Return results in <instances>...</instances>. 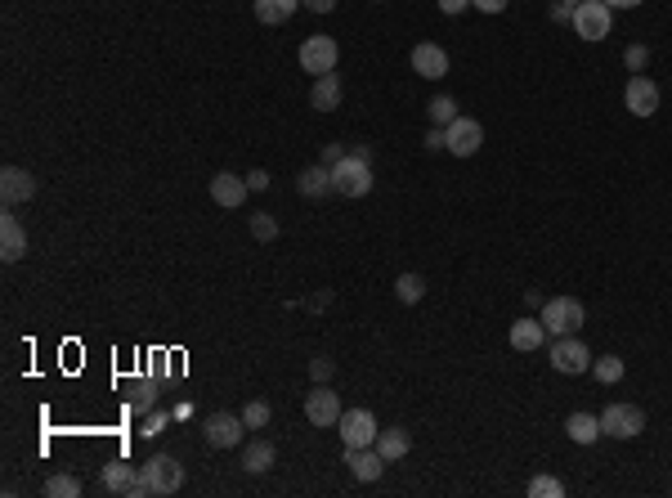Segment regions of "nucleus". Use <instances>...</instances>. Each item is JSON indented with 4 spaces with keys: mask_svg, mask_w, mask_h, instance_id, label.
<instances>
[{
    "mask_svg": "<svg viewBox=\"0 0 672 498\" xmlns=\"http://www.w3.org/2000/svg\"><path fill=\"white\" fill-rule=\"evenodd\" d=\"M332 189H336L341 198H367V193H372V162L346 153L341 162L332 166Z\"/></svg>",
    "mask_w": 672,
    "mask_h": 498,
    "instance_id": "f257e3e1",
    "label": "nucleus"
},
{
    "mask_svg": "<svg viewBox=\"0 0 672 498\" xmlns=\"http://www.w3.org/2000/svg\"><path fill=\"white\" fill-rule=\"evenodd\" d=\"M583 301L578 296H552V301H543V328L552 332V337H574V332L583 328Z\"/></svg>",
    "mask_w": 672,
    "mask_h": 498,
    "instance_id": "f03ea898",
    "label": "nucleus"
},
{
    "mask_svg": "<svg viewBox=\"0 0 672 498\" xmlns=\"http://www.w3.org/2000/svg\"><path fill=\"white\" fill-rule=\"evenodd\" d=\"M569 23H574V32L583 41H605L610 27H615V14H610L605 0H583V5H574V18Z\"/></svg>",
    "mask_w": 672,
    "mask_h": 498,
    "instance_id": "7ed1b4c3",
    "label": "nucleus"
},
{
    "mask_svg": "<svg viewBox=\"0 0 672 498\" xmlns=\"http://www.w3.org/2000/svg\"><path fill=\"white\" fill-rule=\"evenodd\" d=\"M601 431L615 436V441H632V436L646 431V413H641L636 404H610V409L601 413Z\"/></svg>",
    "mask_w": 672,
    "mask_h": 498,
    "instance_id": "20e7f679",
    "label": "nucleus"
},
{
    "mask_svg": "<svg viewBox=\"0 0 672 498\" xmlns=\"http://www.w3.org/2000/svg\"><path fill=\"white\" fill-rule=\"evenodd\" d=\"M552 368L565 373V378H578V373L592 368V350L578 341V332H574V337H556V346H552Z\"/></svg>",
    "mask_w": 672,
    "mask_h": 498,
    "instance_id": "39448f33",
    "label": "nucleus"
},
{
    "mask_svg": "<svg viewBox=\"0 0 672 498\" xmlns=\"http://www.w3.org/2000/svg\"><path fill=\"white\" fill-rule=\"evenodd\" d=\"M336 58H341V46H336L332 36H305V41H301V67L314 72V77L336 72Z\"/></svg>",
    "mask_w": 672,
    "mask_h": 498,
    "instance_id": "423d86ee",
    "label": "nucleus"
},
{
    "mask_svg": "<svg viewBox=\"0 0 672 498\" xmlns=\"http://www.w3.org/2000/svg\"><path fill=\"white\" fill-rule=\"evenodd\" d=\"M444 140H449V153L453 158H475L480 144H484V126L475 117H458V121L444 126Z\"/></svg>",
    "mask_w": 672,
    "mask_h": 498,
    "instance_id": "0eeeda50",
    "label": "nucleus"
},
{
    "mask_svg": "<svg viewBox=\"0 0 672 498\" xmlns=\"http://www.w3.org/2000/svg\"><path fill=\"white\" fill-rule=\"evenodd\" d=\"M341 413H346V409H341V395L327 387V382H318V387L305 395V418H310L314 427H336Z\"/></svg>",
    "mask_w": 672,
    "mask_h": 498,
    "instance_id": "6e6552de",
    "label": "nucleus"
},
{
    "mask_svg": "<svg viewBox=\"0 0 672 498\" xmlns=\"http://www.w3.org/2000/svg\"><path fill=\"white\" fill-rule=\"evenodd\" d=\"M144 476H149V490H153L157 498L175 494V490L184 485V467H180L175 458H166V453H157V458L144 462Z\"/></svg>",
    "mask_w": 672,
    "mask_h": 498,
    "instance_id": "1a4fd4ad",
    "label": "nucleus"
},
{
    "mask_svg": "<svg viewBox=\"0 0 672 498\" xmlns=\"http://www.w3.org/2000/svg\"><path fill=\"white\" fill-rule=\"evenodd\" d=\"M341 441H346V449H367V444H377V418L367 413V409H350V413H341Z\"/></svg>",
    "mask_w": 672,
    "mask_h": 498,
    "instance_id": "9d476101",
    "label": "nucleus"
},
{
    "mask_svg": "<svg viewBox=\"0 0 672 498\" xmlns=\"http://www.w3.org/2000/svg\"><path fill=\"white\" fill-rule=\"evenodd\" d=\"M623 104H627L632 117H655V112H659V86H655L650 77L632 72V81H627V90H623Z\"/></svg>",
    "mask_w": 672,
    "mask_h": 498,
    "instance_id": "9b49d317",
    "label": "nucleus"
},
{
    "mask_svg": "<svg viewBox=\"0 0 672 498\" xmlns=\"http://www.w3.org/2000/svg\"><path fill=\"white\" fill-rule=\"evenodd\" d=\"M0 198L14 207V202H32L36 198V175L23 171V166H5L0 171Z\"/></svg>",
    "mask_w": 672,
    "mask_h": 498,
    "instance_id": "f8f14e48",
    "label": "nucleus"
},
{
    "mask_svg": "<svg viewBox=\"0 0 672 498\" xmlns=\"http://www.w3.org/2000/svg\"><path fill=\"white\" fill-rule=\"evenodd\" d=\"M243 418H233V413H211L207 418V444L211 449H238L243 444Z\"/></svg>",
    "mask_w": 672,
    "mask_h": 498,
    "instance_id": "ddd939ff",
    "label": "nucleus"
},
{
    "mask_svg": "<svg viewBox=\"0 0 672 498\" xmlns=\"http://www.w3.org/2000/svg\"><path fill=\"white\" fill-rule=\"evenodd\" d=\"M413 72L417 77H426V81H439V77H449V55H444V46H435V41H421L413 50Z\"/></svg>",
    "mask_w": 672,
    "mask_h": 498,
    "instance_id": "4468645a",
    "label": "nucleus"
},
{
    "mask_svg": "<svg viewBox=\"0 0 672 498\" xmlns=\"http://www.w3.org/2000/svg\"><path fill=\"white\" fill-rule=\"evenodd\" d=\"M247 180L243 175H233V171H220L215 180H211V198L220 202V207H243L247 202Z\"/></svg>",
    "mask_w": 672,
    "mask_h": 498,
    "instance_id": "2eb2a0df",
    "label": "nucleus"
},
{
    "mask_svg": "<svg viewBox=\"0 0 672 498\" xmlns=\"http://www.w3.org/2000/svg\"><path fill=\"white\" fill-rule=\"evenodd\" d=\"M346 467L355 472V481H363V485H372V481L381 476L386 458L377 453V444H367V449H346Z\"/></svg>",
    "mask_w": 672,
    "mask_h": 498,
    "instance_id": "dca6fc26",
    "label": "nucleus"
},
{
    "mask_svg": "<svg viewBox=\"0 0 672 498\" xmlns=\"http://www.w3.org/2000/svg\"><path fill=\"white\" fill-rule=\"evenodd\" d=\"M23 252H27V233H23L18 216H0V256L14 265V261H23Z\"/></svg>",
    "mask_w": 672,
    "mask_h": 498,
    "instance_id": "f3484780",
    "label": "nucleus"
},
{
    "mask_svg": "<svg viewBox=\"0 0 672 498\" xmlns=\"http://www.w3.org/2000/svg\"><path fill=\"white\" fill-rule=\"evenodd\" d=\"M547 341V328H543V319H516L512 324V350H520V355H533L538 346Z\"/></svg>",
    "mask_w": 672,
    "mask_h": 498,
    "instance_id": "a211bd4d",
    "label": "nucleus"
},
{
    "mask_svg": "<svg viewBox=\"0 0 672 498\" xmlns=\"http://www.w3.org/2000/svg\"><path fill=\"white\" fill-rule=\"evenodd\" d=\"M310 109H314V112H332V109H341V77H336V72H327V77H314Z\"/></svg>",
    "mask_w": 672,
    "mask_h": 498,
    "instance_id": "6ab92c4d",
    "label": "nucleus"
},
{
    "mask_svg": "<svg viewBox=\"0 0 672 498\" xmlns=\"http://www.w3.org/2000/svg\"><path fill=\"white\" fill-rule=\"evenodd\" d=\"M408 449H413V436H408L404 427H386V431H377V453H381L386 462H399Z\"/></svg>",
    "mask_w": 672,
    "mask_h": 498,
    "instance_id": "aec40b11",
    "label": "nucleus"
},
{
    "mask_svg": "<svg viewBox=\"0 0 672 498\" xmlns=\"http://www.w3.org/2000/svg\"><path fill=\"white\" fill-rule=\"evenodd\" d=\"M565 436L574 444H596L605 431H601V418H592V413H569V418H565Z\"/></svg>",
    "mask_w": 672,
    "mask_h": 498,
    "instance_id": "412c9836",
    "label": "nucleus"
},
{
    "mask_svg": "<svg viewBox=\"0 0 672 498\" xmlns=\"http://www.w3.org/2000/svg\"><path fill=\"white\" fill-rule=\"evenodd\" d=\"M296 189H301L305 198H327V193H336V189H332V166H305L301 180H296Z\"/></svg>",
    "mask_w": 672,
    "mask_h": 498,
    "instance_id": "4be33fe9",
    "label": "nucleus"
},
{
    "mask_svg": "<svg viewBox=\"0 0 672 498\" xmlns=\"http://www.w3.org/2000/svg\"><path fill=\"white\" fill-rule=\"evenodd\" d=\"M274 462H278V449H274L269 441H252L247 449H243V467H247L252 476H260V472H269Z\"/></svg>",
    "mask_w": 672,
    "mask_h": 498,
    "instance_id": "5701e85b",
    "label": "nucleus"
},
{
    "mask_svg": "<svg viewBox=\"0 0 672 498\" xmlns=\"http://www.w3.org/2000/svg\"><path fill=\"white\" fill-rule=\"evenodd\" d=\"M296 9H301V0H256V18L264 23V27H278V23H287Z\"/></svg>",
    "mask_w": 672,
    "mask_h": 498,
    "instance_id": "b1692460",
    "label": "nucleus"
},
{
    "mask_svg": "<svg viewBox=\"0 0 672 498\" xmlns=\"http://www.w3.org/2000/svg\"><path fill=\"white\" fill-rule=\"evenodd\" d=\"M130 476H135V467L126 462V458H112L104 467V485H108V494H126V485H130Z\"/></svg>",
    "mask_w": 672,
    "mask_h": 498,
    "instance_id": "393cba45",
    "label": "nucleus"
},
{
    "mask_svg": "<svg viewBox=\"0 0 672 498\" xmlns=\"http://www.w3.org/2000/svg\"><path fill=\"white\" fill-rule=\"evenodd\" d=\"M592 373H596V382L601 387H615V382H623V359L619 355H601V359H592Z\"/></svg>",
    "mask_w": 672,
    "mask_h": 498,
    "instance_id": "a878e982",
    "label": "nucleus"
},
{
    "mask_svg": "<svg viewBox=\"0 0 672 498\" xmlns=\"http://www.w3.org/2000/svg\"><path fill=\"white\" fill-rule=\"evenodd\" d=\"M126 404H130V413H153L157 382H135V387H130V395H126Z\"/></svg>",
    "mask_w": 672,
    "mask_h": 498,
    "instance_id": "bb28decb",
    "label": "nucleus"
},
{
    "mask_svg": "<svg viewBox=\"0 0 672 498\" xmlns=\"http://www.w3.org/2000/svg\"><path fill=\"white\" fill-rule=\"evenodd\" d=\"M395 296H399L404 306H417V301L426 296V278L421 275H399L395 278Z\"/></svg>",
    "mask_w": 672,
    "mask_h": 498,
    "instance_id": "cd10ccee",
    "label": "nucleus"
},
{
    "mask_svg": "<svg viewBox=\"0 0 672 498\" xmlns=\"http://www.w3.org/2000/svg\"><path fill=\"white\" fill-rule=\"evenodd\" d=\"M426 112H430L435 126H449V121H458V99H453V95H435V99L426 104Z\"/></svg>",
    "mask_w": 672,
    "mask_h": 498,
    "instance_id": "c85d7f7f",
    "label": "nucleus"
},
{
    "mask_svg": "<svg viewBox=\"0 0 672 498\" xmlns=\"http://www.w3.org/2000/svg\"><path fill=\"white\" fill-rule=\"evenodd\" d=\"M46 494L50 498H77L81 494V481L67 476V472H63V476H50V481H46Z\"/></svg>",
    "mask_w": 672,
    "mask_h": 498,
    "instance_id": "c756f323",
    "label": "nucleus"
},
{
    "mask_svg": "<svg viewBox=\"0 0 672 498\" xmlns=\"http://www.w3.org/2000/svg\"><path fill=\"white\" fill-rule=\"evenodd\" d=\"M565 494V481H556V476H533L529 481V498H561Z\"/></svg>",
    "mask_w": 672,
    "mask_h": 498,
    "instance_id": "7c9ffc66",
    "label": "nucleus"
},
{
    "mask_svg": "<svg viewBox=\"0 0 672 498\" xmlns=\"http://www.w3.org/2000/svg\"><path fill=\"white\" fill-rule=\"evenodd\" d=\"M252 238H256V243H274V238H278L274 212H256V216H252Z\"/></svg>",
    "mask_w": 672,
    "mask_h": 498,
    "instance_id": "2f4dec72",
    "label": "nucleus"
},
{
    "mask_svg": "<svg viewBox=\"0 0 672 498\" xmlns=\"http://www.w3.org/2000/svg\"><path fill=\"white\" fill-rule=\"evenodd\" d=\"M243 422H247L252 431L269 427V404H264V399H252V404H243Z\"/></svg>",
    "mask_w": 672,
    "mask_h": 498,
    "instance_id": "473e14b6",
    "label": "nucleus"
},
{
    "mask_svg": "<svg viewBox=\"0 0 672 498\" xmlns=\"http://www.w3.org/2000/svg\"><path fill=\"white\" fill-rule=\"evenodd\" d=\"M623 63H627L632 72H641V67L650 63V46H627V50H623Z\"/></svg>",
    "mask_w": 672,
    "mask_h": 498,
    "instance_id": "72a5a7b5",
    "label": "nucleus"
},
{
    "mask_svg": "<svg viewBox=\"0 0 672 498\" xmlns=\"http://www.w3.org/2000/svg\"><path fill=\"white\" fill-rule=\"evenodd\" d=\"M149 494H153V490H149V476H144V467H140V472L130 476V485H126L121 498H149Z\"/></svg>",
    "mask_w": 672,
    "mask_h": 498,
    "instance_id": "f704fd0d",
    "label": "nucleus"
},
{
    "mask_svg": "<svg viewBox=\"0 0 672 498\" xmlns=\"http://www.w3.org/2000/svg\"><path fill=\"white\" fill-rule=\"evenodd\" d=\"M332 373H336V364H332V359H323V355L310 359V378H314V382H332Z\"/></svg>",
    "mask_w": 672,
    "mask_h": 498,
    "instance_id": "c9c22d12",
    "label": "nucleus"
},
{
    "mask_svg": "<svg viewBox=\"0 0 672 498\" xmlns=\"http://www.w3.org/2000/svg\"><path fill=\"white\" fill-rule=\"evenodd\" d=\"M161 427H166V413H144V431H140V436L153 441V436H161Z\"/></svg>",
    "mask_w": 672,
    "mask_h": 498,
    "instance_id": "e433bc0d",
    "label": "nucleus"
},
{
    "mask_svg": "<svg viewBox=\"0 0 672 498\" xmlns=\"http://www.w3.org/2000/svg\"><path fill=\"white\" fill-rule=\"evenodd\" d=\"M426 149H430V153L449 149V140H444V126H430V130H426Z\"/></svg>",
    "mask_w": 672,
    "mask_h": 498,
    "instance_id": "4c0bfd02",
    "label": "nucleus"
},
{
    "mask_svg": "<svg viewBox=\"0 0 672 498\" xmlns=\"http://www.w3.org/2000/svg\"><path fill=\"white\" fill-rule=\"evenodd\" d=\"M247 189H252V193H264V189H269V171H247Z\"/></svg>",
    "mask_w": 672,
    "mask_h": 498,
    "instance_id": "58836bf2",
    "label": "nucleus"
},
{
    "mask_svg": "<svg viewBox=\"0 0 672 498\" xmlns=\"http://www.w3.org/2000/svg\"><path fill=\"white\" fill-rule=\"evenodd\" d=\"M346 153H350L346 144H327V149H323V166H336L341 158H346Z\"/></svg>",
    "mask_w": 672,
    "mask_h": 498,
    "instance_id": "ea45409f",
    "label": "nucleus"
},
{
    "mask_svg": "<svg viewBox=\"0 0 672 498\" xmlns=\"http://www.w3.org/2000/svg\"><path fill=\"white\" fill-rule=\"evenodd\" d=\"M470 5H475L480 14H502V9H507L512 0H470Z\"/></svg>",
    "mask_w": 672,
    "mask_h": 498,
    "instance_id": "a19ab883",
    "label": "nucleus"
},
{
    "mask_svg": "<svg viewBox=\"0 0 672 498\" xmlns=\"http://www.w3.org/2000/svg\"><path fill=\"white\" fill-rule=\"evenodd\" d=\"M547 14H552V23H565V18H574V5H565V0H556V5H552Z\"/></svg>",
    "mask_w": 672,
    "mask_h": 498,
    "instance_id": "79ce46f5",
    "label": "nucleus"
},
{
    "mask_svg": "<svg viewBox=\"0 0 672 498\" xmlns=\"http://www.w3.org/2000/svg\"><path fill=\"white\" fill-rule=\"evenodd\" d=\"M439 9H444L449 18H458V14H466V9H470V0H439Z\"/></svg>",
    "mask_w": 672,
    "mask_h": 498,
    "instance_id": "37998d69",
    "label": "nucleus"
},
{
    "mask_svg": "<svg viewBox=\"0 0 672 498\" xmlns=\"http://www.w3.org/2000/svg\"><path fill=\"white\" fill-rule=\"evenodd\" d=\"M305 9H314V14H332L336 9V0H301Z\"/></svg>",
    "mask_w": 672,
    "mask_h": 498,
    "instance_id": "c03bdc74",
    "label": "nucleus"
},
{
    "mask_svg": "<svg viewBox=\"0 0 672 498\" xmlns=\"http://www.w3.org/2000/svg\"><path fill=\"white\" fill-rule=\"evenodd\" d=\"M524 306H529V310H543V292H538V287H524Z\"/></svg>",
    "mask_w": 672,
    "mask_h": 498,
    "instance_id": "a18cd8bd",
    "label": "nucleus"
},
{
    "mask_svg": "<svg viewBox=\"0 0 672 498\" xmlns=\"http://www.w3.org/2000/svg\"><path fill=\"white\" fill-rule=\"evenodd\" d=\"M350 153H355V158H363V162H372V149H367V144H350Z\"/></svg>",
    "mask_w": 672,
    "mask_h": 498,
    "instance_id": "49530a36",
    "label": "nucleus"
},
{
    "mask_svg": "<svg viewBox=\"0 0 672 498\" xmlns=\"http://www.w3.org/2000/svg\"><path fill=\"white\" fill-rule=\"evenodd\" d=\"M605 5H610V9H636L641 0H605Z\"/></svg>",
    "mask_w": 672,
    "mask_h": 498,
    "instance_id": "de8ad7c7",
    "label": "nucleus"
},
{
    "mask_svg": "<svg viewBox=\"0 0 672 498\" xmlns=\"http://www.w3.org/2000/svg\"><path fill=\"white\" fill-rule=\"evenodd\" d=\"M565 5H583V0H565Z\"/></svg>",
    "mask_w": 672,
    "mask_h": 498,
    "instance_id": "09e8293b",
    "label": "nucleus"
},
{
    "mask_svg": "<svg viewBox=\"0 0 672 498\" xmlns=\"http://www.w3.org/2000/svg\"><path fill=\"white\" fill-rule=\"evenodd\" d=\"M372 5H381V0H372Z\"/></svg>",
    "mask_w": 672,
    "mask_h": 498,
    "instance_id": "8fccbe9b",
    "label": "nucleus"
}]
</instances>
